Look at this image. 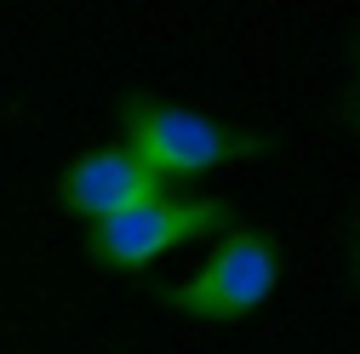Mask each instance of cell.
Returning a JSON list of instances; mask_svg holds the SVG:
<instances>
[{
	"instance_id": "obj_1",
	"label": "cell",
	"mask_w": 360,
	"mask_h": 354,
	"mask_svg": "<svg viewBox=\"0 0 360 354\" xmlns=\"http://www.w3.org/2000/svg\"><path fill=\"white\" fill-rule=\"evenodd\" d=\"M120 120H126V149L160 183H195V177H212L223 166L252 160V155L269 149V138H252V131L217 120V114L160 103V98H126Z\"/></svg>"
},
{
	"instance_id": "obj_2",
	"label": "cell",
	"mask_w": 360,
	"mask_h": 354,
	"mask_svg": "<svg viewBox=\"0 0 360 354\" xmlns=\"http://www.w3.org/2000/svg\"><path fill=\"white\" fill-rule=\"evenodd\" d=\"M275 286H281V240L269 229H235L189 280L166 286L160 303L189 320L235 326V320H252L275 297Z\"/></svg>"
},
{
	"instance_id": "obj_3",
	"label": "cell",
	"mask_w": 360,
	"mask_h": 354,
	"mask_svg": "<svg viewBox=\"0 0 360 354\" xmlns=\"http://www.w3.org/2000/svg\"><path fill=\"white\" fill-rule=\"evenodd\" d=\"M229 217H235L229 200H172V195H160V200H149L138 211H120L109 223H92L86 246H92V257L103 269H149L155 257L229 229Z\"/></svg>"
},
{
	"instance_id": "obj_4",
	"label": "cell",
	"mask_w": 360,
	"mask_h": 354,
	"mask_svg": "<svg viewBox=\"0 0 360 354\" xmlns=\"http://www.w3.org/2000/svg\"><path fill=\"white\" fill-rule=\"evenodd\" d=\"M63 206L80 211L86 223H109V217L120 211H138L149 200L166 195V183L131 155L126 143H109V149H86L69 171H63V183H58Z\"/></svg>"
},
{
	"instance_id": "obj_5",
	"label": "cell",
	"mask_w": 360,
	"mask_h": 354,
	"mask_svg": "<svg viewBox=\"0 0 360 354\" xmlns=\"http://www.w3.org/2000/svg\"><path fill=\"white\" fill-rule=\"evenodd\" d=\"M354 280H360V240H354Z\"/></svg>"
},
{
	"instance_id": "obj_6",
	"label": "cell",
	"mask_w": 360,
	"mask_h": 354,
	"mask_svg": "<svg viewBox=\"0 0 360 354\" xmlns=\"http://www.w3.org/2000/svg\"><path fill=\"white\" fill-rule=\"evenodd\" d=\"M354 126H360V98H354Z\"/></svg>"
}]
</instances>
